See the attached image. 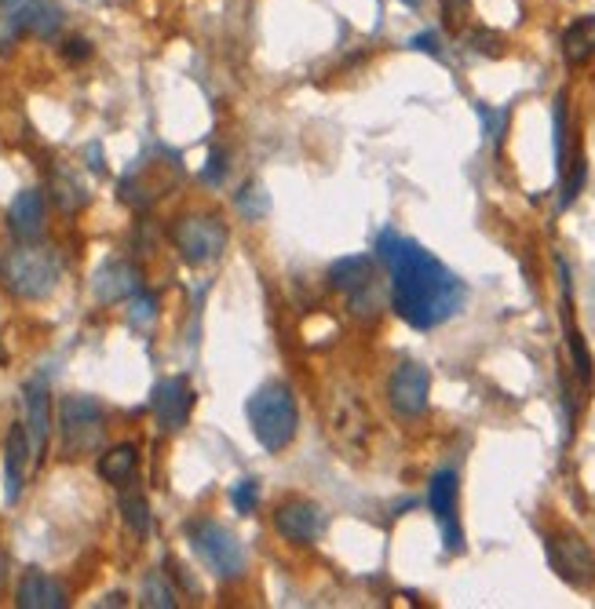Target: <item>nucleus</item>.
<instances>
[{"label": "nucleus", "mask_w": 595, "mask_h": 609, "mask_svg": "<svg viewBox=\"0 0 595 609\" xmlns=\"http://www.w3.org/2000/svg\"><path fill=\"white\" fill-rule=\"evenodd\" d=\"M376 259L392 274V307L406 325L428 332L446 325L453 314H460L468 285L428 248H420L398 231H381Z\"/></svg>", "instance_id": "nucleus-1"}, {"label": "nucleus", "mask_w": 595, "mask_h": 609, "mask_svg": "<svg viewBox=\"0 0 595 609\" xmlns=\"http://www.w3.org/2000/svg\"><path fill=\"white\" fill-rule=\"evenodd\" d=\"M62 278V259L48 245H15L0 256V281L19 300H48Z\"/></svg>", "instance_id": "nucleus-2"}, {"label": "nucleus", "mask_w": 595, "mask_h": 609, "mask_svg": "<svg viewBox=\"0 0 595 609\" xmlns=\"http://www.w3.org/2000/svg\"><path fill=\"white\" fill-rule=\"evenodd\" d=\"M248 428H253V438L264 445L267 453H281L285 445H292L300 428V409L296 398L285 384H264L248 398L245 406Z\"/></svg>", "instance_id": "nucleus-3"}, {"label": "nucleus", "mask_w": 595, "mask_h": 609, "mask_svg": "<svg viewBox=\"0 0 595 609\" xmlns=\"http://www.w3.org/2000/svg\"><path fill=\"white\" fill-rule=\"evenodd\" d=\"M187 543L205 562V570L212 576H220V581H242L245 576V548L223 522H215V518L187 522Z\"/></svg>", "instance_id": "nucleus-4"}, {"label": "nucleus", "mask_w": 595, "mask_h": 609, "mask_svg": "<svg viewBox=\"0 0 595 609\" xmlns=\"http://www.w3.org/2000/svg\"><path fill=\"white\" fill-rule=\"evenodd\" d=\"M172 245H176L179 256L194 267L212 263V259H220L226 248V226L215 220V215H205V212L179 215V220L172 223Z\"/></svg>", "instance_id": "nucleus-5"}, {"label": "nucleus", "mask_w": 595, "mask_h": 609, "mask_svg": "<svg viewBox=\"0 0 595 609\" xmlns=\"http://www.w3.org/2000/svg\"><path fill=\"white\" fill-rule=\"evenodd\" d=\"M329 285L351 300L359 318L376 314V263L370 256H343L329 267Z\"/></svg>", "instance_id": "nucleus-6"}, {"label": "nucleus", "mask_w": 595, "mask_h": 609, "mask_svg": "<svg viewBox=\"0 0 595 609\" xmlns=\"http://www.w3.org/2000/svg\"><path fill=\"white\" fill-rule=\"evenodd\" d=\"M59 428H62V449L67 453H89L103 438V409L100 401L70 395L59 406Z\"/></svg>", "instance_id": "nucleus-7"}, {"label": "nucleus", "mask_w": 595, "mask_h": 609, "mask_svg": "<svg viewBox=\"0 0 595 609\" xmlns=\"http://www.w3.org/2000/svg\"><path fill=\"white\" fill-rule=\"evenodd\" d=\"M545 551H548V565L556 570L559 581H567L570 587L595 584V551L578 532H551L545 540Z\"/></svg>", "instance_id": "nucleus-8"}, {"label": "nucleus", "mask_w": 595, "mask_h": 609, "mask_svg": "<svg viewBox=\"0 0 595 609\" xmlns=\"http://www.w3.org/2000/svg\"><path fill=\"white\" fill-rule=\"evenodd\" d=\"M62 26V12L48 0H12L0 15V48H8V40L34 34V37H51Z\"/></svg>", "instance_id": "nucleus-9"}, {"label": "nucleus", "mask_w": 595, "mask_h": 609, "mask_svg": "<svg viewBox=\"0 0 595 609\" xmlns=\"http://www.w3.org/2000/svg\"><path fill=\"white\" fill-rule=\"evenodd\" d=\"M387 401L398 417H424L431 401V373L420 362H402L387 379Z\"/></svg>", "instance_id": "nucleus-10"}, {"label": "nucleus", "mask_w": 595, "mask_h": 609, "mask_svg": "<svg viewBox=\"0 0 595 609\" xmlns=\"http://www.w3.org/2000/svg\"><path fill=\"white\" fill-rule=\"evenodd\" d=\"M457 496H460V478L457 471H439L431 475L428 482V507L435 522L442 526V537H446V551L460 554L464 551V532L457 518Z\"/></svg>", "instance_id": "nucleus-11"}, {"label": "nucleus", "mask_w": 595, "mask_h": 609, "mask_svg": "<svg viewBox=\"0 0 595 609\" xmlns=\"http://www.w3.org/2000/svg\"><path fill=\"white\" fill-rule=\"evenodd\" d=\"M275 529L289 543H318L329 529V515L311 500H285L275 511Z\"/></svg>", "instance_id": "nucleus-12"}, {"label": "nucleus", "mask_w": 595, "mask_h": 609, "mask_svg": "<svg viewBox=\"0 0 595 609\" xmlns=\"http://www.w3.org/2000/svg\"><path fill=\"white\" fill-rule=\"evenodd\" d=\"M150 409H154V420L161 423V431H179L187 428L190 409H194V387L187 376H165L150 395Z\"/></svg>", "instance_id": "nucleus-13"}, {"label": "nucleus", "mask_w": 595, "mask_h": 609, "mask_svg": "<svg viewBox=\"0 0 595 609\" xmlns=\"http://www.w3.org/2000/svg\"><path fill=\"white\" fill-rule=\"evenodd\" d=\"M67 587H62L56 576L40 573V570H26L23 581H19L15 592V606L19 609H67Z\"/></svg>", "instance_id": "nucleus-14"}, {"label": "nucleus", "mask_w": 595, "mask_h": 609, "mask_svg": "<svg viewBox=\"0 0 595 609\" xmlns=\"http://www.w3.org/2000/svg\"><path fill=\"white\" fill-rule=\"evenodd\" d=\"M139 270L132 263H125V259H110V263H103L95 270L92 278V296L100 303H121L128 300L132 292H139Z\"/></svg>", "instance_id": "nucleus-15"}, {"label": "nucleus", "mask_w": 595, "mask_h": 609, "mask_svg": "<svg viewBox=\"0 0 595 609\" xmlns=\"http://www.w3.org/2000/svg\"><path fill=\"white\" fill-rule=\"evenodd\" d=\"M30 456H34L30 434L23 423H15V428L8 431V445H4V496H8V504H15L19 493H23Z\"/></svg>", "instance_id": "nucleus-16"}, {"label": "nucleus", "mask_w": 595, "mask_h": 609, "mask_svg": "<svg viewBox=\"0 0 595 609\" xmlns=\"http://www.w3.org/2000/svg\"><path fill=\"white\" fill-rule=\"evenodd\" d=\"M51 431V395H48V379L34 376L26 384V434L34 453H40L48 445Z\"/></svg>", "instance_id": "nucleus-17"}, {"label": "nucleus", "mask_w": 595, "mask_h": 609, "mask_svg": "<svg viewBox=\"0 0 595 609\" xmlns=\"http://www.w3.org/2000/svg\"><path fill=\"white\" fill-rule=\"evenodd\" d=\"M8 226H12V234L19 242H34L45 231V198H40V190H23L19 198L12 201V209H8Z\"/></svg>", "instance_id": "nucleus-18"}, {"label": "nucleus", "mask_w": 595, "mask_h": 609, "mask_svg": "<svg viewBox=\"0 0 595 609\" xmlns=\"http://www.w3.org/2000/svg\"><path fill=\"white\" fill-rule=\"evenodd\" d=\"M562 59H567V67H584V62L595 59V15H584L567 26V34H562Z\"/></svg>", "instance_id": "nucleus-19"}, {"label": "nucleus", "mask_w": 595, "mask_h": 609, "mask_svg": "<svg viewBox=\"0 0 595 609\" xmlns=\"http://www.w3.org/2000/svg\"><path fill=\"white\" fill-rule=\"evenodd\" d=\"M136 464H139V449L136 445H114V449H106L100 456V475H103V482H110V485H125L128 478L136 475Z\"/></svg>", "instance_id": "nucleus-20"}, {"label": "nucleus", "mask_w": 595, "mask_h": 609, "mask_svg": "<svg viewBox=\"0 0 595 609\" xmlns=\"http://www.w3.org/2000/svg\"><path fill=\"white\" fill-rule=\"evenodd\" d=\"M551 147H556V172L562 176L567 172V92L556 95V110H551Z\"/></svg>", "instance_id": "nucleus-21"}, {"label": "nucleus", "mask_w": 595, "mask_h": 609, "mask_svg": "<svg viewBox=\"0 0 595 609\" xmlns=\"http://www.w3.org/2000/svg\"><path fill=\"white\" fill-rule=\"evenodd\" d=\"M139 602L150 609H176V592L165 584L161 573H147L143 576V592H139Z\"/></svg>", "instance_id": "nucleus-22"}, {"label": "nucleus", "mask_w": 595, "mask_h": 609, "mask_svg": "<svg viewBox=\"0 0 595 609\" xmlns=\"http://www.w3.org/2000/svg\"><path fill=\"white\" fill-rule=\"evenodd\" d=\"M121 518L125 526L136 532V537H147L150 532V507L143 493H125L121 496Z\"/></svg>", "instance_id": "nucleus-23"}, {"label": "nucleus", "mask_w": 595, "mask_h": 609, "mask_svg": "<svg viewBox=\"0 0 595 609\" xmlns=\"http://www.w3.org/2000/svg\"><path fill=\"white\" fill-rule=\"evenodd\" d=\"M237 212L245 215V220H264V215L270 212V198H267V190L259 187V183H245L242 190H237Z\"/></svg>", "instance_id": "nucleus-24"}, {"label": "nucleus", "mask_w": 595, "mask_h": 609, "mask_svg": "<svg viewBox=\"0 0 595 609\" xmlns=\"http://www.w3.org/2000/svg\"><path fill=\"white\" fill-rule=\"evenodd\" d=\"M584 179H588V161H584V150H578V154H573V168L562 172V201H559L562 209H570V204L581 198Z\"/></svg>", "instance_id": "nucleus-25"}, {"label": "nucleus", "mask_w": 595, "mask_h": 609, "mask_svg": "<svg viewBox=\"0 0 595 609\" xmlns=\"http://www.w3.org/2000/svg\"><path fill=\"white\" fill-rule=\"evenodd\" d=\"M154 318H158V296L154 292H132V296H128V321L136 325V329H150V325H154Z\"/></svg>", "instance_id": "nucleus-26"}, {"label": "nucleus", "mask_w": 595, "mask_h": 609, "mask_svg": "<svg viewBox=\"0 0 595 609\" xmlns=\"http://www.w3.org/2000/svg\"><path fill=\"white\" fill-rule=\"evenodd\" d=\"M475 114H479L486 139H490L493 147H501L504 128H508V110H493V106H486V103H475Z\"/></svg>", "instance_id": "nucleus-27"}, {"label": "nucleus", "mask_w": 595, "mask_h": 609, "mask_svg": "<svg viewBox=\"0 0 595 609\" xmlns=\"http://www.w3.org/2000/svg\"><path fill=\"white\" fill-rule=\"evenodd\" d=\"M231 504L237 515H253L256 504H259V482L256 478H242L234 489H231Z\"/></svg>", "instance_id": "nucleus-28"}, {"label": "nucleus", "mask_w": 595, "mask_h": 609, "mask_svg": "<svg viewBox=\"0 0 595 609\" xmlns=\"http://www.w3.org/2000/svg\"><path fill=\"white\" fill-rule=\"evenodd\" d=\"M468 45H471L475 51H482V56H490V59L504 56V37L493 34V30H471V34H468Z\"/></svg>", "instance_id": "nucleus-29"}, {"label": "nucleus", "mask_w": 595, "mask_h": 609, "mask_svg": "<svg viewBox=\"0 0 595 609\" xmlns=\"http://www.w3.org/2000/svg\"><path fill=\"white\" fill-rule=\"evenodd\" d=\"M226 172H231V165H226V154H223V150H212L209 161H205V168H201V183L220 187V183L226 179Z\"/></svg>", "instance_id": "nucleus-30"}, {"label": "nucleus", "mask_w": 595, "mask_h": 609, "mask_svg": "<svg viewBox=\"0 0 595 609\" xmlns=\"http://www.w3.org/2000/svg\"><path fill=\"white\" fill-rule=\"evenodd\" d=\"M56 198H59L62 209H81V204H84V194H81V187L70 176L67 179L56 176Z\"/></svg>", "instance_id": "nucleus-31"}, {"label": "nucleus", "mask_w": 595, "mask_h": 609, "mask_svg": "<svg viewBox=\"0 0 595 609\" xmlns=\"http://www.w3.org/2000/svg\"><path fill=\"white\" fill-rule=\"evenodd\" d=\"M409 48H413V51H428L431 59H442V45H439L435 30H428V34H417L413 40H409Z\"/></svg>", "instance_id": "nucleus-32"}, {"label": "nucleus", "mask_w": 595, "mask_h": 609, "mask_svg": "<svg viewBox=\"0 0 595 609\" xmlns=\"http://www.w3.org/2000/svg\"><path fill=\"white\" fill-rule=\"evenodd\" d=\"M62 56H67L70 62H84L92 56V45L84 37H70L67 45H62Z\"/></svg>", "instance_id": "nucleus-33"}, {"label": "nucleus", "mask_w": 595, "mask_h": 609, "mask_svg": "<svg viewBox=\"0 0 595 609\" xmlns=\"http://www.w3.org/2000/svg\"><path fill=\"white\" fill-rule=\"evenodd\" d=\"M4 581H8V554L0 551V587H4Z\"/></svg>", "instance_id": "nucleus-34"}, {"label": "nucleus", "mask_w": 595, "mask_h": 609, "mask_svg": "<svg viewBox=\"0 0 595 609\" xmlns=\"http://www.w3.org/2000/svg\"><path fill=\"white\" fill-rule=\"evenodd\" d=\"M103 606H125V595H110V598H106Z\"/></svg>", "instance_id": "nucleus-35"}, {"label": "nucleus", "mask_w": 595, "mask_h": 609, "mask_svg": "<svg viewBox=\"0 0 595 609\" xmlns=\"http://www.w3.org/2000/svg\"><path fill=\"white\" fill-rule=\"evenodd\" d=\"M402 4H409V8H420V0H402Z\"/></svg>", "instance_id": "nucleus-36"}, {"label": "nucleus", "mask_w": 595, "mask_h": 609, "mask_svg": "<svg viewBox=\"0 0 595 609\" xmlns=\"http://www.w3.org/2000/svg\"><path fill=\"white\" fill-rule=\"evenodd\" d=\"M8 362V354H4V347H0V365H4Z\"/></svg>", "instance_id": "nucleus-37"}]
</instances>
